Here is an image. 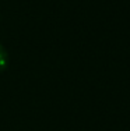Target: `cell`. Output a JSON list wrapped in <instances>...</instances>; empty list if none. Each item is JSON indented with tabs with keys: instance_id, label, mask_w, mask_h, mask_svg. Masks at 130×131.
I'll return each instance as SVG.
<instances>
[{
	"instance_id": "cell-1",
	"label": "cell",
	"mask_w": 130,
	"mask_h": 131,
	"mask_svg": "<svg viewBox=\"0 0 130 131\" xmlns=\"http://www.w3.org/2000/svg\"><path fill=\"white\" fill-rule=\"evenodd\" d=\"M8 66V54H7V50L4 49V46L0 43V73L7 68Z\"/></svg>"
}]
</instances>
